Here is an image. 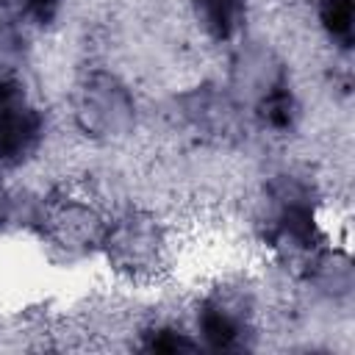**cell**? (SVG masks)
Instances as JSON below:
<instances>
[{
	"mask_svg": "<svg viewBox=\"0 0 355 355\" xmlns=\"http://www.w3.org/2000/svg\"><path fill=\"white\" fill-rule=\"evenodd\" d=\"M42 133V116L25 94V86L0 78V161L25 158Z\"/></svg>",
	"mask_w": 355,
	"mask_h": 355,
	"instance_id": "6da1fadb",
	"label": "cell"
},
{
	"mask_svg": "<svg viewBox=\"0 0 355 355\" xmlns=\"http://www.w3.org/2000/svg\"><path fill=\"white\" fill-rule=\"evenodd\" d=\"M197 330L211 349L244 347V319L222 300H208L197 313Z\"/></svg>",
	"mask_w": 355,
	"mask_h": 355,
	"instance_id": "7a4b0ae2",
	"label": "cell"
},
{
	"mask_svg": "<svg viewBox=\"0 0 355 355\" xmlns=\"http://www.w3.org/2000/svg\"><path fill=\"white\" fill-rule=\"evenodd\" d=\"M194 11L205 33L216 42H225L241 25L244 0H194Z\"/></svg>",
	"mask_w": 355,
	"mask_h": 355,
	"instance_id": "3957f363",
	"label": "cell"
},
{
	"mask_svg": "<svg viewBox=\"0 0 355 355\" xmlns=\"http://www.w3.org/2000/svg\"><path fill=\"white\" fill-rule=\"evenodd\" d=\"M319 19L330 39L349 44L352 42V19H355V0H319Z\"/></svg>",
	"mask_w": 355,
	"mask_h": 355,
	"instance_id": "277c9868",
	"label": "cell"
},
{
	"mask_svg": "<svg viewBox=\"0 0 355 355\" xmlns=\"http://www.w3.org/2000/svg\"><path fill=\"white\" fill-rule=\"evenodd\" d=\"M261 114H263V119H266L272 128H288V125H291V116H294L291 94L277 86L275 92H269V94L263 97Z\"/></svg>",
	"mask_w": 355,
	"mask_h": 355,
	"instance_id": "5b68a950",
	"label": "cell"
},
{
	"mask_svg": "<svg viewBox=\"0 0 355 355\" xmlns=\"http://www.w3.org/2000/svg\"><path fill=\"white\" fill-rule=\"evenodd\" d=\"M147 347H150L153 352H183V349H197V344H194L186 333L172 330V327L153 330V333H150Z\"/></svg>",
	"mask_w": 355,
	"mask_h": 355,
	"instance_id": "8992f818",
	"label": "cell"
},
{
	"mask_svg": "<svg viewBox=\"0 0 355 355\" xmlns=\"http://www.w3.org/2000/svg\"><path fill=\"white\" fill-rule=\"evenodd\" d=\"M25 6H28V11L39 22H50L53 14H55V8H58V0H25Z\"/></svg>",
	"mask_w": 355,
	"mask_h": 355,
	"instance_id": "52a82bcc",
	"label": "cell"
}]
</instances>
